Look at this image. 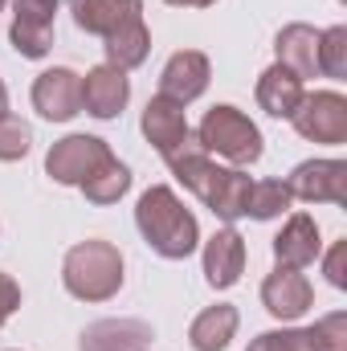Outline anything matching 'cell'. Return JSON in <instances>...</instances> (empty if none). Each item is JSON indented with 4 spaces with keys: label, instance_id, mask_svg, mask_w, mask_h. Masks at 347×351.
<instances>
[{
    "label": "cell",
    "instance_id": "cell-1",
    "mask_svg": "<svg viewBox=\"0 0 347 351\" xmlns=\"http://www.w3.org/2000/svg\"><path fill=\"white\" fill-rule=\"evenodd\" d=\"M74 25L102 37L106 66L135 70L152 53V33L143 25V0H70Z\"/></svg>",
    "mask_w": 347,
    "mask_h": 351
},
{
    "label": "cell",
    "instance_id": "cell-2",
    "mask_svg": "<svg viewBox=\"0 0 347 351\" xmlns=\"http://www.w3.org/2000/svg\"><path fill=\"white\" fill-rule=\"evenodd\" d=\"M172 176L213 213V217H221L225 225H233V221H241L246 217V200H250V176L241 172V168H221V164H213V156L208 152H200V143H192V147H184L180 156L172 160H164Z\"/></svg>",
    "mask_w": 347,
    "mask_h": 351
},
{
    "label": "cell",
    "instance_id": "cell-3",
    "mask_svg": "<svg viewBox=\"0 0 347 351\" xmlns=\"http://www.w3.org/2000/svg\"><path fill=\"white\" fill-rule=\"evenodd\" d=\"M135 225H139L143 241H147L160 258H168V262L188 258V254L196 250V241H200L196 217L184 208V200L176 196L168 184H152V188L139 196V204H135Z\"/></svg>",
    "mask_w": 347,
    "mask_h": 351
},
{
    "label": "cell",
    "instance_id": "cell-4",
    "mask_svg": "<svg viewBox=\"0 0 347 351\" xmlns=\"http://www.w3.org/2000/svg\"><path fill=\"white\" fill-rule=\"evenodd\" d=\"M62 282L78 302H106L123 286V254L110 241H78L66 262H62Z\"/></svg>",
    "mask_w": 347,
    "mask_h": 351
},
{
    "label": "cell",
    "instance_id": "cell-5",
    "mask_svg": "<svg viewBox=\"0 0 347 351\" xmlns=\"http://www.w3.org/2000/svg\"><path fill=\"white\" fill-rule=\"evenodd\" d=\"M196 143L208 156L229 160L233 168H250L261 160V131L250 114H241L237 106H213L200 127H196Z\"/></svg>",
    "mask_w": 347,
    "mask_h": 351
},
{
    "label": "cell",
    "instance_id": "cell-6",
    "mask_svg": "<svg viewBox=\"0 0 347 351\" xmlns=\"http://www.w3.org/2000/svg\"><path fill=\"white\" fill-rule=\"evenodd\" d=\"M294 131L311 143H327V147H339L347 143V98L339 90H315V94H302L298 110L290 114Z\"/></svg>",
    "mask_w": 347,
    "mask_h": 351
},
{
    "label": "cell",
    "instance_id": "cell-7",
    "mask_svg": "<svg viewBox=\"0 0 347 351\" xmlns=\"http://www.w3.org/2000/svg\"><path fill=\"white\" fill-rule=\"evenodd\" d=\"M53 16H58V0H16L12 29H8L12 49L29 62H41L53 49Z\"/></svg>",
    "mask_w": 347,
    "mask_h": 351
},
{
    "label": "cell",
    "instance_id": "cell-8",
    "mask_svg": "<svg viewBox=\"0 0 347 351\" xmlns=\"http://www.w3.org/2000/svg\"><path fill=\"white\" fill-rule=\"evenodd\" d=\"M102 160H110L106 139H98V135H66V139H58V143L49 147V156H45V172L53 176L58 184L78 188V184H82Z\"/></svg>",
    "mask_w": 347,
    "mask_h": 351
},
{
    "label": "cell",
    "instance_id": "cell-9",
    "mask_svg": "<svg viewBox=\"0 0 347 351\" xmlns=\"http://www.w3.org/2000/svg\"><path fill=\"white\" fill-rule=\"evenodd\" d=\"M294 200L307 204H347V164L344 160H307L286 180Z\"/></svg>",
    "mask_w": 347,
    "mask_h": 351
},
{
    "label": "cell",
    "instance_id": "cell-10",
    "mask_svg": "<svg viewBox=\"0 0 347 351\" xmlns=\"http://www.w3.org/2000/svg\"><path fill=\"white\" fill-rule=\"evenodd\" d=\"M143 135H147V143L164 156V160H172L180 156L184 147H192L196 143V135H192V127H188V114H184V106L172 102V98H164V94H156L147 106H143Z\"/></svg>",
    "mask_w": 347,
    "mask_h": 351
},
{
    "label": "cell",
    "instance_id": "cell-11",
    "mask_svg": "<svg viewBox=\"0 0 347 351\" xmlns=\"http://www.w3.org/2000/svg\"><path fill=\"white\" fill-rule=\"evenodd\" d=\"M33 106L49 123H70L74 114H82V78L74 70H66V66H53V70L37 74Z\"/></svg>",
    "mask_w": 347,
    "mask_h": 351
},
{
    "label": "cell",
    "instance_id": "cell-12",
    "mask_svg": "<svg viewBox=\"0 0 347 351\" xmlns=\"http://www.w3.org/2000/svg\"><path fill=\"white\" fill-rule=\"evenodd\" d=\"M311 302H315V290H311V282H307L302 269L278 265V269L261 282V306H265L274 319H282V323L302 319V315L311 311Z\"/></svg>",
    "mask_w": 347,
    "mask_h": 351
},
{
    "label": "cell",
    "instance_id": "cell-13",
    "mask_svg": "<svg viewBox=\"0 0 347 351\" xmlns=\"http://www.w3.org/2000/svg\"><path fill=\"white\" fill-rule=\"evenodd\" d=\"M208 78H213V66L200 49H180L168 58L164 74H160V94L172 98L180 106H188L192 98H200L208 90Z\"/></svg>",
    "mask_w": 347,
    "mask_h": 351
},
{
    "label": "cell",
    "instance_id": "cell-14",
    "mask_svg": "<svg viewBox=\"0 0 347 351\" xmlns=\"http://www.w3.org/2000/svg\"><path fill=\"white\" fill-rule=\"evenodd\" d=\"M156 339L143 319H98L78 335V351H147Z\"/></svg>",
    "mask_w": 347,
    "mask_h": 351
},
{
    "label": "cell",
    "instance_id": "cell-15",
    "mask_svg": "<svg viewBox=\"0 0 347 351\" xmlns=\"http://www.w3.org/2000/svg\"><path fill=\"white\" fill-rule=\"evenodd\" d=\"M127 98H131V82H127V70H119V66H94L82 78V110L94 119L123 114Z\"/></svg>",
    "mask_w": 347,
    "mask_h": 351
},
{
    "label": "cell",
    "instance_id": "cell-16",
    "mask_svg": "<svg viewBox=\"0 0 347 351\" xmlns=\"http://www.w3.org/2000/svg\"><path fill=\"white\" fill-rule=\"evenodd\" d=\"M246 274V241L237 229H217L204 241V278L213 290H229L237 286Z\"/></svg>",
    "mask_w": 347,
    "mask_h": 351
},
{
    "label": "cell",
    "instance_id": "cell-17",
    "mask_svg": "<svg viewBox=\"0 0 347 351\" xmlns=\"http://www.w3.org/2000/svg\"><path fill=\"white\" fill-rule=\"evenodd\" d=\"M319 254H323V241H319V225L311 213H294L274 237V262L286 269H307Z\"/></svg>",
    "mask_w": 347,
    "mask_h": 351
},
{
    "label": "cell",
    "instance_id": "cell-18",
    "mask_svg": "<svg viewBox=\"0 0 347 351\" xmlns=\"http://www.w3.org/2000/svg\"><path fill=\"white\" fill-rule=\"evenodd\" d=\"M302 78L294 74V70H286V66H270V70H261L258 78V106L270 114V119H290L294 110H298V102H302Z\"/></svg>",
    "mask_w": 347,
    "mask_h": 351
},
{
    "label": "cell",
    "instance_id": "cell-19",
    "mask_svg": "<svg viewBox=\"0 0 347 351\" xmlns=\"http://www.w3.org/2000/svg\"><path fill=\"white\" fill-rule=\"evenodd\" d=\"M274 49H278V66L294 70L302 82L319 74V29H311V25H286L278 33Z\"/></svg>",
    "mask_w": 347,
    "mask_h": 351
},
{
    "label": "cell",
    "instance_id": "cell-20",
    "mask_svg": "<svg viewBox=\"0 0 347 351\" xmlns=\"http://www.w3.org/2000/svg\"><path fill=\"white\" fill-rule=\"evenodd\" d=\"M233 335H237V306H229V302H217V306L200 311L188 327L192 351H225Z\"/></svg>",
    "mask_w": 347,
    "mask_h": 351
},
{
    "label": "cell",
    "instance_id": "cell-21",
    "mask_svg": "<svg viewBox=\"0 0 347 351\" xmlns=\"http://www.w3.org/2000/svg\"><path fill=\"white\" fill-rule=\"evenodd\" d=\"M78 188L86 192L90 204H119V200L127 196V188H131V168L110 156V160H102Z\"/></svg>",
    "mask_w": 347,
    "mask_h": 351
},
{
    "label": "cell",
    "instance_id": "cell-22",
    "mask_svg": "<svg viewBox=\"0 0 347 351\" xmlns=\"http://www.w3.org/2000/svg\"><path fill=\"white\" fill-rule=\"evenodd\" d=\"M290 204H294V196H290L286 180H254V184H250V200H246V217H254V221H274V217H282Z\"/></svg>",
    "mask_w": 347,
    "mask_h": 351
},
{
    "label": "cell",
    "instance_id": "cell-23",
    "mask_svg": "<svg viewBox=\"0 0 347 351\" xmlns=\"http://www.w3.org/2000/svg\"><path fill=\"white\" fill-rule=\"evenodd\" d=\"M319 74L323 78H347V29L344 25H331V29H319Z\"/></svg>",
    "mask_w": 347,
    "mask_h": 351
},
{
    "label": "cell",
    "instance_id": "cell-24",
    "mask_svg": "<svg viewBox=\"0 0 347 351\" xmlns=\"http://www.w3.org/2000/svg\"><path fill=\"white\" fill-rule=\"evenodd\" d=\"M29 147H33L29 123L4 110V114H0V160H4V164H16V160L29 156Z\"/></svg>",
    "mask_w": 347,
    "mask_h": 351
},
{
    "label": "cell",
    "instance_id": "cell-25",
    "mask_svg": "<svg viewBox=\"0 0 347 351\" xmlns=\"http://www.w3.org/2000/svg\"><path fill=\"white\" fill-rule=\"evenodd\" d=\"M311 331V343L315 351H347V315L344 311H335V315H323L315 327H307Z\"/></svg>",
    "mask_w": 347,
    "mask_h": 351
},
{
    "label": "cell",
    "instance_id": "cell-26",
    "mask_svg": "<svg viewBox=\"0 0 347 351\" xmlns=\"http://www.w3.org/2000/svg\"><path fill=\"white\" fill-rule=\"evenodd\" d=\"M250 351H315V343L311 331H265L250 343Z\"/></svg>",
    "mask_w": 347,
    "mask_h": 351
},
{
    "label": "cell",
    "instance_id": "cell-27",
    "mask_svg": "<svg viewBox=\"0 0 347 351\" xmlns=\"http://www.w3.org/2000/svg\"><path fill=\"white\" fill-rule=\"evenodd\" d=\"M347 241H335L331 245V254H327V262H323V269H327V282L335 286V290H344L347 286Z\"/></svg>",
    "mask_w": 347,
    "mask_h": 351
},
{
    "label": "cell",
    "instance_id": "cell-28",
    "mask_svg": "<svg viewBox=\"0 0 347 351\" xmlns=\"http://www.w3.org/2000/svg\"><path fill=\"white\" fill-rule=\"evenodd\" d=\"M16 306H21V286L0 269V327L12 319V311H16Z\"/></svg>",
    "mask_w": 347,
    "mask_h": 351
},
{
    "label": "cell",
    "instance_id": "cell-29",
    "mask_svg": "<svg viewBox=\"0 0 347 351\" xmlns=\"http://www.w3.org/2000/svg\"><path fill=\"white\" fill-rule=\"evenodd\" d=\"M168 4H176V8H213L217 0H168Z\"/></svg>",
    "mask_w": 347,
    "mask_h": 351
},
{
    "label": "cell",
    "instance_id": "cell-30",
    "mask_svg": "<svg viewBox=\"0 0 347 351\" xmlns=\"http://www.w3.org/2000/svg\"><path fill=\"white\" fill-rule=\"evenodd\" d=\"M8 110V90H4V82H0V114Z\"/></svg>",
    "mask_w": 347,
    "mask_h": 351
},
{
    "label": "cell",
    "instance_id": "cell-31",
    "mask_svg": "<svg viewBox=\"0 0 347 351\" xmlns=\"http://www.w3.org/2000/svg\"><path fill=\"white\" fill-rule=\"evenodd\" d=\"M0 12H4V0H0Z\"/></svg>",
    "mask_w": 347,
    "mask_h": 351
}]
</instances>
